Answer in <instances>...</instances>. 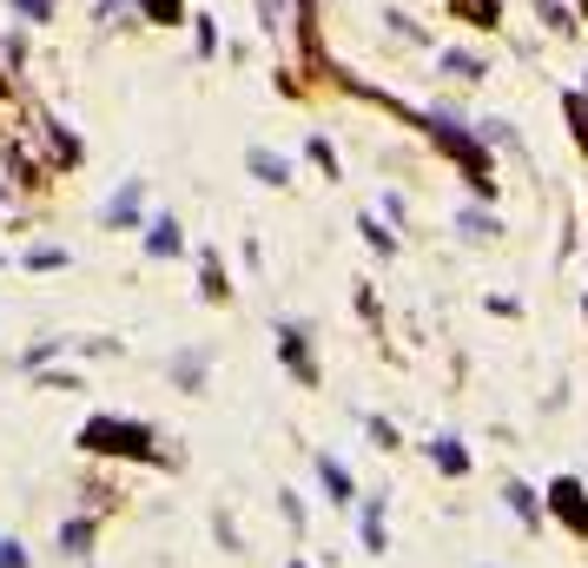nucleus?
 Here are the masks:
<instances>
[{
  "label": "nucleus",
  "mask_w": 588,
  "mask_h": 568,
  "mask_svg": "<svg viewBox=\"0 0 588 568\" xmlns=\"http://www.w3.org/2000/svg\"><path fill=\"white\" fill-rule=\"evenodd\" d=\"M503 503H510V516H523L530 529H543V510H549V503H543L530 483H503Z\"/></svg>",
  "instance_id": "nucleus-11"
},
{
  "label": "nucleus",
  "mask_w": 588,
  "mask_h": 568,
  "mask_svg": "<svg viewBox=\"0 0 588 568\" xmlns=\"http://www.w3.org/2000/svg\"><path fill=\"white\" fill-rule=\"evenodd\" d=\"M192 46H199V60H212L218 53V20L205 13V20H192Z\"/></svg>",
  "instance_id": "nucleus-18"
},
{
  "label": "nucleus",
  "mask_w": 588,
  "mask_h": 568,
  "mask_svg": "<svg viewBox=\"0 0 588 568\" xmlns=\"http://www.w3.org/2000/svg\"><path fill=\"white\" fill-rule=\"evenodd\" d=\"M443 73H450V79H483V60L457 46V53H443Z\"/></svg>",
  "instance_id": "nucleus-17"
},
{
  "label": "nucleus",
  "mask_w": 588,
  "mask_h": 568,
  "mask_svg": "<svg viewBox=\"0 0 588 568\" xmlns=\"http://www.w3.org/2000/svg\"><path fill=\"white\" fill-rule=\"evenodd\" d=\"M364 430H371V443H377V450H404V443H397V430H391V417H364Z\"/></svg>",
  "instance_id": "nucleus-20"
},
{
  "label": "nucleus",
  "mask_w": 588,
  "mask_h": 568,
  "mask_svg": "<svg viewBox=\"0 0 588 568\" xmlns=\"http://www.w3.org/2000/svg\"><path fill=\"white\" fill-rule=\"evenodd\" d=\"M13 13H26V20H53V0H7Z\"/></svg>",
  "instance_id": "nucleus-25"
},
{
  "label": "nucleus",
  "mask_w": 588,
  "mask_h": 568,
  "mask_svg": "<svg viewBox=\"0 0 588 568\" xmlns=\"http://www.w3.org/2000/svg\"><path fill=\"white\" fill-rule=\"evenodd\" d=\"M582 318H588V298H582Z\"/></svg>",
  "instance_id": "nucleus-27"
},
{
  "label": "nucleus",
  "mask_w": 588,
  "mask_h": 568,
  "mask_svg": "<svg viewBox=\"0 0 588 568\" xmlns=\"http://www.w3.org/2000/svg\"><path fill=\"white\" fill-rule=\"evenodd\" d=\"M311 159H318L324 179H338V152H331V139H311Z\"/></svg>",
  "instance_id": "nucleus-22"
},
{
  "label": "nucleus",
  "mask_w": 588,
  "mask_h": 568,
  "mask_svg": "<svg viewBox=\"0 0 588 568\" xmlns=\"http://www.w3.org/2000/svg\"><path fill=\"white\" fill-rule=\"evenodd\" d=\"M79 450L86 457H126V463H152L159 457V437L132 417H86L79 424Z\"/></svg>",
  "instance_id": "nucleus-2"
},
{
  "label": "nucleus",
  "mask_w": 588,
  "mask_h": 568,
  "mask_svg": "<svg viewBox=\"0 0 588 568\" xmlns=\"http://www.w3.org/2000/svg\"><path fill=\"white\" fill-rule=\"evenodd\" d=\"M46 265H66V251H53V245H33V251H26V271H46Z\"/></svg>",
  "instance_id": "nucleus-23"
},
{
  "label": "nucleus",
  "mask_w": 588,
  "mask_h": 568,
  "mask_svg": "<svg viewBox=\"0 0 588 568\" xmlns=\"http://www.w3.org/2000/svg\"><path fill=\"white\" fill-rule=\"evenodd\" d=\"M357 232H364V238H371V245H377V251H384V258H391V251H397V238H391V232H384V225H377V218H357Z\"/></svg>",
  "instance_id": "nucleus-21"
},
{
  "label": "nucleus",
  "mask_w": 588,
  "mask_h": 568,
  "mask_svg": "<svg viewBox=\"0 0 588 568\" xmlns=\"http://www.w3.org/2000/svg\"><path fill=\"white\" fill-rule=\"evenodd\" d=\"M510 139H516V132H510L503 119H483V146H510Z\"/></svg>",
  "instance_id": "nucleus-26"
},
{
  "label": "nucleus",
  "mask_w": 588,
  "mask_h": 568,
  "mask_svg": "<svg viewBox=\"0 0 588 568\" xmlns=\"http://www.w3.org/2000/svg\"><path fill=\"white\" fill-rule=\"evenodd\" d=\"M139 199H146V185H139V179H126V185H119V192H113V199L99 205V225H106V232L132 225V218H139Z\"/></svg>",
  "instance_id": "nucleus-6"
},
{
  "label": "nucleus",
  "mask_w": 588,
  "mask_h": 568,
  "mask_svg": "<svg viewBox=\"0 0 588 568\" xmlns=\"http://www.w3.org/2000/svg\"><path fill=\"white\" fill-rule=\"evenodd\" d=\"M146 251H152V258H179V251H185V238H179V218H172V212H152V218H146Z\"/></svg>",
  "instance_id": "nucleus-7"
},
{
  "label": "nucleus",
  "mask_w": 588,
  "mask_h": 568,
  "mask_svg": "<svg viewBox=\"0 0 588 568\" xmlns=\"http://www.w3.org/2000/svg\"><path fill=\"white\" fill-rule=\"evenodd\" d=\"M291 568H311V562H291Z\"/></svg>",
  "instance_id": "nucleus-28"
},
{
  "label": "nucleus",
  "mask_w": 588,
  "mask_h": 568,
  "mask_svg": "<svg viewBox=\"0 0 588 568\" xmlns=\"http://www.w3.org/2000/svg\"><path fill=\"white\" fill-rule=\"evenodd\" d=\"M205 371H212V357H205V351H179V357H172V384H179V390H199V384H205Z\"/></svg>",
  "instance_id": "nucleus-13"
},
{
  "label": "nucleus",
  "mask_w": 588,
  "mask_h": 568,
  "mask_svg": "<svg viewBox=\"0 0 588 568\" xmlns=\"http://www.w3.org/2000/svg\"><path fill=\"white\" fill-rule=\"evenodd\" d=\"M424 450H430V463H437L443 476H470V443H463V437H430Z\"/></svg>",
  "instance_id": "nucleus-8"
},
{
  "label": "nucleus",
  "mask_w": 588,
  "mask_h": 568,
  "mask_svg": "<svg viewBox=\"0 0 588 568\" xmlns=\"http://www.w3.org/2000/svg\"><path fill=\"white\" fill-rule=\"evenodd\" d=\"M132 7H139L152 26H179V20H185V0H132Z\"/></svg>",
  "instance_id": "nucleus-16"
},
{
  "label": "nucleus",
  "mask_w": 588,
  "mask_h": 568,
  "mask_svg": "<svg viewBox=\"0 0 588 568\" xmlns=\"http://www.w3.org/2000/svg\"><path fill=\"white\" fill-rule=\"evenodd\" d=\"M543 503H549V516H556L563 529H576V536H582V543H588V490H582V483H576V476H556Z\"/></svg>",
  "instance_id": "nucleus-4"
},
{
  "label": "nucleus",
  "mask_w": 588,
  "mask_h": 568,
  "mask_svg": "<svg viewBox=\"0 0 588 568\" xmlns=\"http://www.w3.org/2000/svg\"><path fill=\"white\" fill-rule=\"evenodd\" d=\"M311 470H318V483L331 490V503H357V483L344 476V463H338V457H311Z\"/></svg>",
  "instance_id": "nucleus-10"
},
{
  "label": "nucleus",
  "mask_w": 588,
  "mask_h": 568,
  "mask_svg": "<svg viewBox=\"0 0 588 568\" xmlns=\"http://www.w3.org/2000/svg\"><path fill=\"white\" fill-rule=\"evenodd\" d=\"M245 165H252V179H258V185H291V165H285L271 146H252V152H245Z\"/></svg>",
  "instance_id": "nucleus-9"
},
{
  "label": "nucleus",
  "mask_w": 588,
  "mask_h": 568,
  "mask_svg": "<svg viewBox=\"0 0 588 568\" xmlns=\"http://www.w3.org/2000/svg\"><path fill=\"white\" fill-rule=\"evenodd\" d=\"M278 357H285V371L304 384V390H318V351H311V331L304 324H278Z\"/></svg>",
  "instance_id": "nucleus-3"
},
{
  "label": "nucleus",
  "mask_w": 588,
  "mask_h": 568,
  "mask_svg": "<svg viewBox=\"0 0 588 568\" xmlns=\"http://www.w3.org/2000/svg\"><path fill=\"white\" fill-rule=\"evenodd\" d=\"M93 536H99V523H93V516H73V523L60 529V549H66L73 562H86V556H93Z\"/></svg>",
  "instance_id": "nucleus-12"
},
{
  "label": "nucleus",
  "mask_w": 588,
  "mask_h": 568,
  "mask_svg": "<svg viewBox=\"0 0 588 568\" xmlns=\"http://www.w3.org/2000/svg\"><path fill=\"white\" fill-rule=\"evenodd\" d=\"M384 516H391V503H384V496H364V510H357V543H364V556H384V549H391Z\"/></svg>",
  "instance_id": "nucleus-5"
},
{
  "label": "nucleus",
  "mask_w": 588,
  "mask_h": 568,
  "mask_svg": "<svg viewBox=\"0 0 588 568\" xmlns=\"http://www.w3.org/2000/svg\"><path fill=\"white\" fill-rule=\"evenodd\" d=\"M470 26H503V0H450Z\"/></svg>",
  "instance_id": "nucleus-15"
},
{
  "label": "nucleus",
  "mask_w": 588,
  "mask_h": 568,
  "mask_svg": "<svg viewBox=\"0 0 588 568\" xmlns=\"http://www.w3.org/2000/svg\"><path fill=\"white\" fill-rule=\"evenodd\" d=\"M0 568H33V562H26V549H20L13 536H0Z\"/></svg>",
  "instance_id": "nucleus-24"
},
{
  "label": "nucleus",
  "mask_w": 588,
  "mask_h": 568,
  "mask_svg": "<svg viewBox=\"0 0 588 568\" xmlns=\"http://www.w3.org/2000/svg\"><path fill=\"white\" fill-rule=\"evenodd\" d=\"M417 126H424V132H430V139H437V146H443L457 165H463V179H470L483 199L496 192V165H490V146H483V132H463V126H457V119H443V112H417Z\"/></svg>",
  "instance_id": "nucleus-1"
},
{
  "label": "nucleus",
  "mask_w": 588,
  "mask_h": 568,
  "mask_svg": "<svg viewBox=\"0 0 588 568\" xmlns=\"http://www.w3.org/2000/svg\"><path fill=\"white\" fill-rule=\"evenodd\" d=\"M457 225H463V232H477V238H496V232H503L490 212H470V205H463V218H457Z\"/></svg>",
  "instance_id": "nucleus-19"
},
{
  "label": "nucleus",
  "mask_w": 588,
  "mask_h": 568,
  "mask_svg": "<svg viewBox=\"0 0 588 568\" xmlns=\"http://www.w3.org/2000/svg\"><path fill=\"white\" fill-rule=\"evenodd\" d=\"M199 291H205L212 304H225V298H232V285H225V265H218V251H205V258H199Z\"/></svg>",
  "instance_id": "nucleus-14"
},
{
  "label": "nucleus",
  "mask_w": 588,
  "mask_h": 568,
  "mask_svg": "<svg viewBox=\"0 0 588 568\" xmlns=\"http://www.w3.org/2000/svg\"><path fill=\"white\" fill-rule=\"evenodd\" d=\"M576 7H588V0H576Z\"/></svg>",
  "instance_id": "nucleus-29"
}]
</instances>
